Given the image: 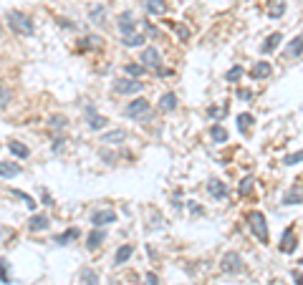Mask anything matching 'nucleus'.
<instances>
[{
  "label": "nucleus",
  "instance_id": "nucleus-49",
  "mask_svg": "<svg viewBox=\"0 0 303 285\" xmlns=\"http://www.w3.org/2000/svg\"><path fill=\"white\" fill-rule=\"evenodd\" d=\"M189 212H192V214H205V210H202L200 205H192V202H189Z\"/></svg>",
  "mask_w": 303,
  "mask_h": 285
},
{
  "label": "nucleus",
  "instance_id": "nucleus-1",
  "mask_svg": "<svg viewBox=\"0 0 303 285\" xmlns=\"http://www.w3.org/2000/svg\"><path fill=\"white\" fill-rule=\"evenodd\" d=\"M5 20H8L10 31L18 33V36H33L36 33V26H33L31 15L23 13V10H8L5 13Z\"/></svg>",
  "mask_w": 303,
  "mask_h": 285
},
{
  "label": "nucleus",
  "instance_id": "nucleus-52",
  "mask_svg": "<svg viewBox=\"0 0 303 285\" xmlns=\"http://www.w3.org/2000/svg\"><path fill=\"white\" fill-rule=\"evenodd\" d=\"M0 146H3V144H0Z\"/></svg>",
  "mask_w": 303,
  "mask_h": 285
},
{
  "label": "nucleus",
  "instance_id": "nucleus-33",
  "mask_svg": "<svg viewBox=\"0 0 303 285\" xmlns=\"http://www.w3.org/2000/svg\"><path fill=\"white\" fill-rule=\"evenodd\" d=\"M225 114H227V104H223V106H210V108H207V116H210L212 121H223Z\"/></svg>",
  "mask_w": 303,
  "mask_h": 285
},
{
  "label": "nucleus",
  "instance_id": "nucleus-51",
  "mask_svg": "<svg viewBox=\"0 0 303 285\" xmlns=\"http://www.w3.org/2000/svg\"><path fill=\"white\" fill-rule=\"evenodd\" d=\"M0 36H3V31H0Z\"/></svg>",
  "mask_w": 303,
  "mask_h": 285
},
{
  "label": "nucleus",
  "instance_id": "nucleus-8",
  "mask_svg": "<svg viewBox=\"0 0 303 285\" xmlns=\"http://www.w3.org/2000/svg\"><path fill=\"white\" fill-rule=\"evenodd\" d=\"M86 126H89L91 131H101V129L109 126V119L101 116V114L96 111V106L91 104V106H86Z\"/></svg>",
  "mask_w": 303,
  "mask_h": 285
},
{
  "label": "nucleus",
  "instance_id": "nucleus-7",
  "mask_svg": "<svg viewBox=\"0 0 303 285\" xmlns=\"http://www.w3.org/2000/svg\"><path fill=\"white\" fill-rule=\"evenodd\" d=\"M137 26H139V20L134 18L132 10H121V13L116 15V28H119L121 36H132V33H137Z\"/></svg>",
  "mask_w": 303,
  "mask_h": 285
},
{
  "label": "nucleus",
  "instance_id": "nucleus-35",
  "mask_svg": "<svg viewBox=\"0 0 303 285\" xmlns=\"http://www.w3.org/2000/svg\"><path fill=\"white\" fill-rule=\"evenodd\" d=\"M66 124H69V119L63 116V114H51L48 116V126L51 129H58L61 131V129H66Z\"/></svg>",
  "mask_w": 303,
  "mask_h": 285
},
{
  "label": "nucleus",
  "instance_id": "nucleus-6",
  "mask_svg": "<svg viewBox=\"0 0 303 285\" xmlns=\"http://www.w3.org/2000/svg\"><path fill=\"white\" fill-rule=\"evenodd\" d=\"M139 63H144L149 71H159L162 69V53H159V48L144 46L142 48V56H139Z\"/></svg>",
  "mask_w": 303,
  "mask_h": 285
},
{
  "label": "nucleus",
  "instance_id": "nucleus-16",
  "mask_svg": "<svg viewBox=\"0 0 303 285\" xmlns=\"http://www.w3.org/2000/svg\"><path fill=\"white\" fill-rule=\"evenodd\" d=\"M104 240H106V230L96 227L94 232H89V237H86V248H89V250H99Z\"/></svg>",
  "mask_w": 303,
  "mask_h": 285
},
{
  "label": "nucleus",
  "instance_id": "nucleus-12",
  "mask_svg": "<svg viewBox=\"0 0 303 285\" xmlns=\"http://www.w3.org/2000/svg\"><path fill=\"white\" fill-rule=\"evenodd\" d=\"M129 139V131L126 129H112V131H106V134L101 137V142L106 144V146H119V144H124Z\"/></svg>",
  "mask_w": 303,
  "mask_h": 285
},
{
  "label": "nucleus",
  "instance_id": "nucleus-44",
  "mask_svg": "<svg viewBox=\"0 0 303 285\" xmlns=\"http://www.w3.org/2000/svg\"><path fill=\"white\" fill-rule=\"evenodd\" d=\"M144 285H159V278L154 273H147L144 275Z\"/></svg>",
  "mask_w": 303,
  "mask_h": 285
},
{
  "label": "nucleus",
  "instance_id": "nucleus-32",
  "mask_svg": "<svg viewBox=\"0 0 303 285\" xmlns=\"http://www.w3.org/2000/svg\"><path fill=\"white\" fill-rule=\"evenodd\" d=\"M81 40H83V43H78L81 51H86V48H101V36H86Z\"/></svg>",
  "mask_w": 303,
  "mask_h": 285
},
{
  "label": "nucleus",
  "instance_id": "nucleus-45",
  "mask_svg": "<svg viewBox=\"0 0 303 285\" xmlns=\"http://www.w3.org/2000/svg\"><path fill=\"white\" fill-rule=\"evenodd\" d=\"M101 159H104L106 164H114V162H116V154H109L106 149H101Z\"/></svg>",
  "mask_w": 303,
  "mask_h": 285
},
{
  "label": "nucleus",
  "instance_id": "nucleus-17",
  "mask_svg": "<svg viewBox=\"0 0 303 285\" xmlns=\"http://www.w3.org/2000/svg\"><path fill=\"white\" fill-rule=\"evenodd\" d=\"M175 108H177V94H175V91L162 94V99H159V111H162V114H169V111H175Z\"/></svg>",
  "mask_w": 303,
  "mask_h": 285
},
{
  "label": "nucleus",
  "instance_id": "nucleus-18",
  "mask_svg": "<svg viewBox=\"0 0 303 285\" xmlns=\"http://www.w3.org/2000/svg\"><path fill=\"white\" fill-rule=\"evenodd\" d=\"M89 20H91L94 26L104 28V26H106V8H104V5H91V8H89Z\"/></svg>",
  "mask_w": 303,
  "mask_h": 285
},
{
  "label": "nucleus",
  "instance_id": "nucleus-38",
  "mask_svg": "<svg viewBox=\"0 0 303 285\" xmlns=\"http://www.w3.org/2000/svg\"><path fill=\"white\" fill-rule=\"evenodd\" d=\"M167 26H169V28H175V33H177V38H180V40H187V38H189V31H187L185 26L172 23V20H167Z\"/></svg>",
  "mask_w": 303,
  "mask_h": 285
},
{
  "label": "nucleus",
  "instance_id": "nucleus-41",
  "mask_svg": "<svg viewBox=\"0 0 303 285\" xmlns=\"http://www.w3.org/2000/svg\"><path fill=\"white\" fill-rule=\"evenodd\" d=\"M8 104H10V91L5 89L3 83H0V111H3V108H8Z\"/></svg>",
  "mask_w": 303,
  "mask_h": 285
},
{
  "label": "nucleus",
  "instance_id": "nucleus-28",
  "mask_svg": "<svg viewBox=\"0 0 303 285\" xmlns=\"http://www.w3.org/2000/svg\"><path fill=\"white\" fill-rule=\"evenodd\" d=\"M253 114H237V131H240L243 137L250 134V126H253Z\"/></svg>",
  "mask_w": 303,
  "mask_h": 285
},
{
  "label": "nucleus",
  "instance_id": "nucleus-47",
  "mask_svg": "<svg viewBox=\"0 0 303 285\" xmlns=\"http://www.w3.org/2000/svg\"><path fill=\"white\" fill-rule=\"evenodd\" d=\"M58 26H61V28H71V31H76V23H71L69 18H58Z\"/></svg>",
  "mask_w": 303,
  "mask_h": 285
},
{
  "label": "nucleus",
  "instance_id": "nucleus-29",
  "mask_svg": "<svg viewBox=\"0 0 303 285\" xmlns=\"http://www.w3.org/2000/svg\"><path fill=\"white\" fill-rule=\"evenodd\" d=\"M210 139H212L215 144H225V142H227V129L220 126V124H215V126L210 129Z\"/></svg>",
  "mask_w": 303,
  "mask_h": 285
},
{
  "label": "nucleus",
  "instance_id": "nucleus-26",
  "mask_svg": "<svg viewBox=\"0 0 303 285\" xmlns=\"http://www.w3.org/2000/svg\"><path fill=\"white\" fill-rule=\"evenodd\" d=\"M147 71H149V69H147L144 63H139V61H137V63H126V66H124V73H126L129 78H139V76H144Z\"/></svg>",
  "mask_w": 303,
  "mask_h": 285
},
{
  "label": "nucleus",
  "instance_id": "nucleus-3",
  "mask_svg": "<svg viewBox=\"0 0 303 285\" xmlns=\"http://www.w3.org/2000/svg\"><path fill=\"white\" fill-rule=\"evenodd\" d=\"M248 227H250V232L261 240L263 245H268V222H265V214L263 212H250L248 214Z\"/></svg>",
  "mask_w": 303,
  "mask_h": 285
},
{
  "label": "nucleus",
  "instance_id": "nucleus-34",
  "mask_svg": "<svg viewBox=\"0 0 303 285\" xmlns=\"http://www.w3.org/2000/svg\"><path fill=\"white\" fill-rule=\"evenodd\" d=\"M81 283H83V285H99V275H96V270L83 268V270H81Z\"/></svg>",
  "mask_w": 303,
  "mask_h": 285
},
{
  "label": "nucleus",
  "instance_id": "nucleus-21",
  "mask_svg": "<svg viewBox=\"0 0 303 285\" xmlns=\"http://www.w3.org/2000/svg\"><path fill=\"white\" fill-rule=\"evenodd\" d=\"M20 172H23V169H20L18 162H0V177H3V179H13V177H18Z\"/></svg>",
  "mask_w": 303,
  "mask_h": 285
},
{
  "label": "nucleus",
  "instance_id": "nucleus-4",
  "mask_svg": "<svg viewBox=\"0 0 303 285\" xmlns=\"http://www.w3.org/2000/svg\"><path fill=\"white\" fill-rule=\"evenodd\" d=\"M114 94H119V96H134V94H139L142 89H144V83L139 81V78H129V76H124V78H116L114 81Z\"/></svg>",
  "mask_w": 303,
  "mask_h": 285
},
{
  "label": "nucleus",
  "instance_id": "nucleus-42",
  "mask_svg": "<svg viewBox=\"0 0 303 285\" xmlns=\"http://www.w3.org/2000/svg\"><path fill=\"white\" fill-rule=\"evenodd\" d=\"M63 146H66V137H58V139H53V146H51V151H53V154H61V151H63Z\"/></svg>",
  "mask_w": 303,
  "mask_h": 285
},
{
  "label": "nucleus",
  "instance_id": "nucleus-46",
  "mask_svg": "<svg viewBox=\"0 0 303 285\" xmlns=\"http://www.w3.org/2000/svg\"><path fill=\"white\" fill-rule=\"evenodd\" d=\"M40 205H46V207H53V205H56L53 197L48 194V189H43V202H40Z\"/></svg>",
  "mask_w": 303,
  "mask_h": 285
},
{
  "label": "nucleus",
  "instance_id": "nucleus-14",
  "mask_svg": "<svg viewBox=\"0 0 303 285\" xmlns=\"http://www.w3.org/2000/svg\"><path fill=\"white\" fill-rule=\"evenodd\" d=\"M207 192L212 194V200H227V194H230V189H227V184L223 179H210L207 182Z\"/></svg>",
  "mask_w": 303,
  "mask_h": 285
},
{
  "label": "nucleus",
  "instance_id": "nucleus-24",
  "mask_svg": "<svg viewBox=\"0 0 303 285\" xmlns=\"http://www.w3.org/2000/svg\"><path fill=\"white\" fill-rule=\"evenodd\" d=\"M301 56H303V36H296L286 48V58H301Z\"/></svg>",
  "mask_w": 303,
  "mask_h": 285
},
{
  "label": "nucleus",
  "instance_id": "nucleus-48",
  "mask_svg": "<svg viewBox=\"0 0 303 285\" xmlns=\"http://www.w3.org/2000/svg\"><path fill=\"white\" fill-rule=\"evenodd\" d=\"M144 28H147V33H149L152 38H159V31H157L154 26H152V23H144Z\"/></svg>",
  "mask_w": 303,
  "mask_h": 285
},
{
  "label": "nucleus",
  "instance_id": "nucleus-30",
  "mask_svg": "<svg viewBox=\"0 0 303 285\" xmlns=\"http://www.w3.org/2000/svg\"><path fill=\"white\" fill-rule=\"evenodd\" d=\"M253 189H255V179L248 174V177H243V179H240V184H237V194H240V197H250V194H253Z\"/></svg>",
  "mask_w": 303,
  "mask_h": 285
},
{
  "label": "nucleus",
  "instance_id": "nucleus-20",
  "mask_svg": "<svg viewBox=\"0 0 303 285\" xmlns=\"http://www.w3.org/2000/svg\"><path fill=\"white\" fill-rule=\"evenodd\" d=\"M78 237H81L78 227H69V230H63L61 235H56L53 243H56V245H69V243H74V240H78Z\"/></svg>",
  "mask_w": 303,
  "mask_h": 285
},
{
  "label": "nucleus",
  "instance_id": "nucleus-15",
  "mask_svg": "<svg viewBox=\"0 0 303 285\" xmlns=\"http://www.w3.org/2000/svg\"><path fill=\"white\" fill-rule=\"evenodd\" d=\"M8 151H10L15 159H28V157H31V149H28L23 142H18V139H10V142H8Z\"/></svg>",
  "mask_w": 303,
  "mask_h": 285
},
{
  "label": "nucleus",
  "instance_id": "nucleus-9",
  "mask_svg": "<svg viewBox=\"0 0 303 285\" xmlns=\"http://www.w3.org/2000/svg\"><path fill=\"white\" fill-rule=\"evenodd\" d=\"M273 76V63L270 61H255L250 69V78L253 81H265Z\"/></svg>",
  "mask_w": 303,
  "mask_h": 285
},
{
  "label": "nucleus",
  "instance_id": "nucleus-13",
  "mask_svg": "<svg viewBox=\"0 0 303 285\" xmlns=\"http://www.w3.org/2000/svg\"><path fill=\"white\" fill-rule=\"evenodd\" d=\"M28 230L31 232H46V230H51V217L48 214H31Z\"/></svg>",
  "mask_w": 303,
  "mask_h": 285
},
{
  "label": "nucleus",
  "instance_id": "nucleus-23",
  "mask_svg": "<svg viewBox=\"0 0 303 285\" xmlns=\"http://www.w3.org/2000/svg\"><path fill=\"white\" fill-rule=\"evenodd\" d=\"M144 8H147V13H149V15H164V13L169 10L167 0H147Z\"/></svg>",
  "mask_w": 303,
  "mask_h": 285
},
{
  "label": "nucleus",
  "instance_id": "nucleus-19",
  "mask_svg": "<svg viewBox=\"0 0 303 285\" xmlns=\"http://www.w3.org/2000/svg\"><path fill=\"white\" fill-rule=\"evenodd\" d=\"M132 255H134V245H121V248H116V252H114V265H124V262H129L132 260Z\"/></svg>",
  "mask_w": 303,
  "mask_h": 285
},
{
  "label": "nucleus",
  "instance_id": "nucleus-22",
  "mask_svg": "<svg viewBox=\"0 0 303 285\" xmlns=\"http://www.w3.org/2000/svg\"><path fill=\"white\" fill-rule=\"evenodd\" d=\"M280 40H283V36H280V33H270V36L261 43V53H273V51H278Z\"/></svg>",
  "mask_w": 303,
  "mask_h": 285
},
{
  "label": "nucleus",
  "instance_id": "nucleus-36",
  "mask_svg": "<svg viewBox=\"0 0 303 285\" xmlns=\"http://www.w3.org/2000/svg\"><path fill=\"white\" fill-rule=\"evenodd\" d=\"M240 78H243V66H232V69L225 73V81L227 83H237Z\"/></svg>",
  "mask_w": 303,
  "mask_h": 285
},
{
  "label": "nucleus",
  "instance_id": "nucleus-10",
  "mask_svg": "<svg viewBox=\"0 0 303 285\" xmlns=\"http://www.w3.org/2000/svg\"><path fill=\"white\" fill-rule=\"evenodd\" d=\"M116 222V212L114 210H94L91 212V225L94 227H106Z\"/></svg>",
  "mask_w": 303,
  "mask_h": 285
},
{
  "label": "nucleus",
  "instance_id": "nucleus-27",
  "mask_svg": "<svg viewBox=\"0 0 303 285\" xmlns=\"http://www.w3.org/2000/svg\"><path fill=\"white\" fill-rule=\"evenodd\" d=\"M144 40H147V36H142V33H132V36L121 38V43L126 48H144Z\"/></svg>",
  "mask_w": 303,
  "mask_h": 285
},
{
  "label": "nucleus",
  "instance_id": "nucleus-39",
  "mask_svg": "<svg viewBox=\"0 0 303 285\" xmlns=\"http://www.w3.org/2000/svg\"><path fill=\"white\" fill-rule=\"evenodd\" d=\"M301 162H303V149L293 151V154H288V157L283 159V164H286V167H293V164H301Z\"/></svg>",
  "mask_w": 303,
  "mask_h": 285
},
{
  "label": "nucleus",
  "instance_id": "nucleus-31",
  "mask_svg": "<svg viewBox=\"0 0 303 285\" xmlns=\"http://www.w3.org/2000/svg\"><path fill=\"white\" fill-rule=\"evenodd\" d=\"M283 13H286V0H270L268 15H270V18H280Z\"/></svg>",
  "mask_w": 303,
  "mask_h": 285
},
{
  "label": "nucleus",
  "instance_id": "nucleus-5",
  "mask_svg": "<svg viewBox=\"0 0 303 285\" xmlns=\"http://www.w3.org/2000/svg\"><path fill=\"white\" fill-rule=\"evenodd\" d=\"M243 255L240 252H225L223 255V262H220V270L227 273V275H237V273H243Z\"/></svg>",
  "mask_w": 303,
  "mask_h": 285
},
{
  "label": "nucleus",
  "instance_id": "nucleus-37",
  "mask_svg": "<svg viewBox=\"0 0 303 285\" xmlns=\"http://www.w3.org/2000/svg\"><path fill=\"white\" fill-rule=\"evenodd\" d=\"M13 197H20V200H23V202H26V207H28L31 212H33V210H36V205H38V202L33 200V197H31V194H26V192H20V189H13Z\"/></svg>",
  "mask_w": 303,
  "mask_h": 285
},
{
  "label": "nucleus",
  "instance_id": "nucleus-50",
  "mask_svg": "<svg viewBox=\"0 0 303 285\" xmlns=\"http://www.w3.org/2000/svg\"><path fill=\"white\" fill-rule=\"evenodd\" d=\"M293 280H296V285H303V273L296 270V273H293Z\"/></svg>",
  "mask_w": 303,
  "mask_h": 285
},
{
  "label": "nucleus",
  "instance_id": "nucleus-43",
  "mask_svg": "<svg viewBox=\"0 0 303 285\" xmlns=\"http://www.w3.org/2000/svg\"><path fill=\"white\" fill-rule=\"evenodd\" d=\"M235 96L240 99V101H253V96H255V94H253L250 89H237V91H235Z\"/></svg>",
  "mask_w": 303,
  "mask_h": 285
},
{
  "label": "nucleus",
  "instance_id": "nucleus-11",
  "mask_svg": "<svg viewBox=\"0 0 303 285\" xmlns=\"http://www.w3.org/2000/svg\"><path fill=\"white\" fill-rule=\"evenodd\" d=\"M296 248H298V237H296L293 227H286V230H283V235H280V245H278V250H280V252H286V255H291Z\"/></svg>",
  "mask_w": 303,
  "mask_h": 285
},
{
  "label": "nucleus",
  "instance_id": "nucleus-25",
  "mask_svg": "<svg viewBox=\"0 0 303 285\" xmlns=\"http://www.w3.org/2000/svg\"><path fill=\"white\" fill-rule=\"evenodd\" d=\"M283 205H303V187H291L283 197Z\"/></svg>",
  "mask_w": 303,
  "mask_h": 285
},
{
  "label": "nucleus",
  "instance_id": "nucleus-2",
  "mask_svg": "<svg viewBox=\"0 0 303 285\" xmlns=\"http://www.w3.org/2000/svg\"><path fill=\"white\" fill-rule=\"evenodd\" d=\"M149 101L147 99H142V96H137V99H132L126 106H124V116L126 119H134V121H142V124H147L149 121Z\"/></svg>",
  "mask_w": 303,
  "mask_h": 285
},
{
  "label": "nucleus",
  "instance_id": "nucleus-40",
  "mask_svg": "<svg viewBox=\"0 0 303 285\" xmlns=\"http://www.w3.org/2000/svg\"><path fill=\"white\" fill-rule=\"evenodd\" d=\"M0 283H3V285H10L13 283V278L8 275V262L5 260H0Z\"/></svg>",
  "mask_w": 303,
  "mask_h": 285
}]
</instances>
